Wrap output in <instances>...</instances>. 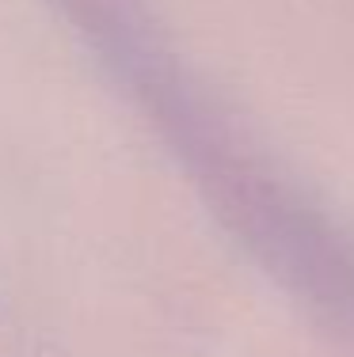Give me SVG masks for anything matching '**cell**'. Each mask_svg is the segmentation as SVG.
<instances>
[{
	"mask_svg": "<svg viewBox=\"0 0 354 357\" xmlns=\"http://www.w3.org/2000/svg\"><path fill=\"white\" fill-rule=\"evenodd\" d=\"M168 141L191 183L286 289L354 323V251L267 164L138 0H50Z\"/></svg>",
	"mask_w": 354,
	"mask_h": 357,
	"instance_id": "obj_1",
	"label": "cell"
}]
</instances>
